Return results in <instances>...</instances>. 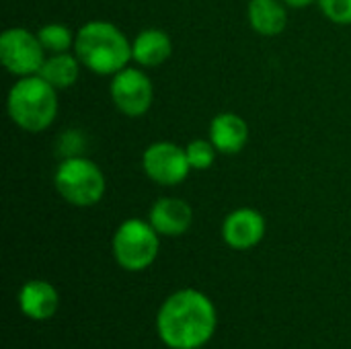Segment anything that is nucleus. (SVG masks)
Instances as JSON below:
<instances>
[{"label": "nucleus", "instance_id": "obj_1", "mask_svg": "<svg viewBox=\"0 0 351 349\" xmlns=\"http://www.w3.org/2000/svg\"><path fill=\"white\" fill-rule=\"evenodd\" d=\"M216 325L214 302L193 288L171 294L156 315L158 337L171 349H202L214 337Z\"/></svg>", "mask_w": 351, "mask_h": 349}, {"label": "nucleus", "instance_id": "obj_2", "mask_svg": "<svg viewBox=\"0 0 351 349\" xmlns=\"http://www.w3.org/2000/svg\"><path fill=\"white\" fill-rule=\"evenodd\" d=\"M72 51L78 56L82 68L97 76H113L134 62L128 35L103 19L86 21L76 31Z\"/></svg>", "mask_w": 351, "mask_h": 349}, {"label": "nucleus", "instance_id": "obj_3", "mask_svg": "<svg viewBox=\"0 0 351 349\" xmlns=\"http://www.w3.org/2000/svg\"><path fill=\"white\" fill-rule=\"evenodd\" d=\"M58 88H53L39 74L16 78L6 97V111L10 121L29 134L45 132L58 117Z\"/></svg>", "mask_w": 351, "mask_h": 349}, {"label": "nucleus", "instance_id": "obj_4", "mask_svg": "<svg viewBox=\"0 0 351 349\" xmlns=\"http://www.w3.org/2000/svg\"><path fill=\"white\" fill-rule=\"evenodd\" d=\"M53 187L60 197L74 208L97 206L107 189L101 167L84 154L66 156L53 173Z\"/></svg>", "mask_w": 351, "mask_h": 349}, {"label": "nucleus", "instance_id": "obj_5", "mask_svg": "<svg viewBox=\"0 0 351 349\" xmlns=\"http://www.w3.org/2000/svg\"><path fill=\"white\" fill-rule=\"evenodd\" d=\"M111 251L121 269L144 272L158 257L160 234L148 220L128 218L117 226L111 239Z\"/></svg>", "mask_w": 351, "mask_h": 349}, {"label": "nucleus", "instance_id": "obj_6", "mask_svg": "<svg viewBox=\"0 0 351 349\" xmlns=\"http://www.w3.org/2000/svg\"><path fill=\"white\" fill-rule=\"evenodd\" d=\"M47 51L37 33L25 27H8L0 33V62L16 78L39 74Z\"/></svg>", "mask_w": 351, "mask_h": 349}, {"label": "nucleus", "instance_id": "obj_7", "mask_svg": "<svg viewBox=\"0 0 351 349\" xmlns=\"http://www.w3.org/2000/svg\"><path fill=\"white\" fill-rule=\"evenodd\" d=\"M109 97L119 113L125 117H142L154 101V86L150 76L140 66H128L111 76Z\"/></svg>", "mask_w": 351, "mask_h": 349}, {"label": "nucleus", "instance_id": "obj_8", "mask_svg": "<svg viewBox=\"0 0 351 349\" xmlns=\"http://www.w3.org/2000/svg\"><path fill=\"white\" fill-rule=\"evenodd\" d=\"M142 171L152 183L160 187H175L189 177L191 165L187 160L185 146L160 140L152 142L142 152Z\"/></svg>", "mask_w": 351, "mask_h": 349}, {"label": "nucleus", "instance_id": "obj_9", "mask_svg": "<svg viewBox=\"0 0 351 349\" xmlns=\"http://www.w3.org/2000/svg\"><path fill=\"white\" fill-rule=\"evenodd\" d=\"M265 216L255 208H237L222 222V241L234 251H249L265 237Z\"/></svg>", "mask_w": 351, "mask_h": 349}, {"label": "nucleus", "instance_id": "obj_10", "mask_svg": "<svg viewBox=\"0 0 351 349\" xmlns=\"http://www.w3.org/2000/svg\"><path fill=\"white\" fill-rule=\"evenodd\" d=\"M148 222L160 237H181L193 224V208L181 197H158L150 206Z\"/></svg>", "mask_w": 351, "mask_h": 349}, {"label": "nucleus", "instance_id": "obj_11", "mask_svg": "<svg viewBox=\"0 0 351 349\" xmlns=\"http://www.w3.org/2000/svg\"><path fill=\"white\" fill-rule=\"evenodd\" d=\"M21 313L31 321H47L58 313L60 294L45 280H29L19 292Z\"/></svg>", "mask_w": 351, "mask_h": 349}, {"label": "nucleus", "instance_id": "obj_12", "mask_svg": "<svg viewBox=\"0 0 351 349\" xmlns=\"http://www.w3.org/2000/svg\"><path fill=\"white\" fill-rule=\"evenodd\" d=\"M208 138L220 154H239L249 142V125L241 115L224 111L210 121Z\"/></svg>", "mask_w": 351, "mask_h": 349}, {"label": "nucleus", "instance_id": "obj_13", "mask_svg": "<svg viewBox=\"0 0 351 349\" xmlns=\"http://www.w3.org/2000/svg\"><path fill=\"white\" fill-rule=\"evenodd\" d=\"M173 53V41L167 31L158 27L142 29L132 39V60L140 68H158Z\"/></svg>", "mask_w": 351, "mask_h": 349}, {"label": "nucleus", "instance_id": "obj_14", "mask_svg": "<svg viewBox=\"0 0 351 349\" xmlns=\"http://www.w3.org/2000/svg\"><path fill=\"white\" fill-rule=\"evenodd\" d=\"M247 21L257 35H282L288 25V6L282 0H249Z\"/></svg>", "mask_w": 351, "mask_h": 349}, {"label": "nucleus", "instance_id": "obj_15", "mask_svg": "<svg viewBox=\"0 0 351 349\" xmlns=\"http://www.w3.org/2000/svg\"><path fill=\"white\" fill-rule=\"evenodd\" d=\"M82 64L74 51H62V53H47L39 76L45 78L53 88L66 91L78 82Z\"/></svg>", "mask_w": 351, "mask_h": 349}, {"label": "nucleus", "instance_id": "obj_16", "mask_svg": "<svg viewBox=\"0 0 351 349\" xmlns=\"http://www.w3.org/2000/svg\"><path fill=\"white\" fill-rule=\"evenodd\" d=\"M37 37L47 53H62L74 49L76 33L64 23H47L37 31Z\"/></svg>", "mask_w": 351, "mask_h": 349}, {"label": "nucleus", "instance_id": "obj_17", "mask_svg": "<svg viewBox=\"0 0 351 349\" xmlns=\"http://www.w3.org/2000/svg\"><path fill=\"white\" fill-rule=\"evenodd\" d=\"M185 152H187V160L191 165V171H208L214 160H216V146L210 142V138H197V140H191L187 146H185Z\"/></svg>", "mask_w": 351, "mask_h": 349}, {"label": "nucleus", "instance_id": "obj_18", "mask_svg": "<svg viewBox=\"0 0 351 349\" xmlns=\"http://www.w3.org/2000/svg\"><path fill=\"white\" fill-rule=\"evenodd\" d=\"M323 16L335 25H351V0H317Z\"/></svg>", "mask_w": 351, "mask_h": 349}, {"label": "nucleus", "instance_id": "obj_19", "mask_svg": "<svg viewBox=\"0 0 351 349\" xmlns=\"http://www.w3.org/2000/svg\"><path fill=\"white\" fill-rule=\"evenodd\" d=\"M288 8H294V10H302V8H308L313 2L317 0H282Z\"/></svg>", "mask_w": 351, "mask_h": 349}]
</instances>
